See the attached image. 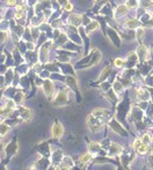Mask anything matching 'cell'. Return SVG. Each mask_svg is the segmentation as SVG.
<instances>
[{
    "mask_svg": "<svg viewBox=\"0 0 153 170\" xmlns=\"http://www.w3.org/2000/svg\"><path fill=\"white\" fill-rule=\"evenodd\" d=\"M64 130H63V126L60 125V124L56 123L55 125L52 126V137L58 139V138L62 137V134H63Z\"/></svg>",
    "mask_w": 153,
    "mask_h": 170,
    "instance_id": "cell-1",
    "label": "cell"
},
{
    "mask_svg": "<svg viewBox=\"0 0 153 170\" xmlns=\"http://www.w3.org/2000/svg\"><path fill=\"white\" fill-rule=\"evenodd\" d=\"M65 103H67V93L66 91H60L58 97L56 98L55 104L56 105H60V104H65Z\"/></svg>",
    "mask_w": 153,
    "mask_h": 170,
    "instance_id": "cell-2",
    "label": "cell"
},
{
    "mask_svg": "<svg viewBox=\"0 0 153 170\" xmlns=\"http://www.w3.org/2000/svg\"><path fill=\"white\" fill-rule=\"evenodd\" d=\"M92 115L95 116L96 118H99V119H103V118L108 115V112H107L104 109H95V110H93Z\"/></svg>",
    "mask_w": 153,
    "mask_h": 170,
    "instance_id": "cell-3",
    "label": "cell"
},
{
    "mask_svg": "<svg viewBox=\"0 0 153 170\" xmlns=\"http://www.w3.org/2000/svg\"><path fill=\"white\" fill-rule=\"evenodd\" d=\"M43 88H44V90H45V94H47V96L50 97L51 94H52V91H53V86H52V84H51L50 81L47 80L45 82H44V85H43Z\"/></svg>",
    "mask_w": 153,
    "mask_h": 170,
    "instance_id": "cell-4",
    "label": "cell"
},
{
    "mask_svg": "<svg viewBox=\"0 0 153 170\" xmlns=\"http://www.w3.org/2000/svg\"><path fill=\"white\" fill-rule=\"evenodd\" d=\"M16 150H17V146H16V143H15V140H14L13 142L10 143V145H8V146H7L6 152H7V154H8V155H13V154L16 153Z\"/></svg>",
    "mask_w": 153,
    "mask_h": 170,
    "instance_id": "cell-5",
    "label": "cell"
},
{
    "mask_svg": "<svg viewBox=\"0 0 153 170\" xmlns=\"http://www.w3.org/2000/svg\"><path fill=\"white\" fill-rule=\"evenodd\" d=\"M70 22L72 24H74V26H79L81 23V17H80V15H71Z\"/></svg>",
    "mask_w": 153,
    "mask_h": 170,
    "instance_id": "cell-6",
    "label": "cell"
},
{
    "mask_svg": "<svg viewBox=\"0 0 153 170\" xmlns=\"http://www.w3.org/2000/svg\"><path fill=\"white\" fill-rule=\"evenodd\" d=\"M20 112H21V115H22L24 120H30V118H31V112H30L29 110H27V109H24V108H21Z\"/></svg>",
    "mask_w": 153,
    "mask_h": 170,
    "instance_id": "cell-7",
    "label": "cell"
},
{
    "mask_svg": "<svg viewBox=\"0 0 153 170\" xmlns=\"http://www.w3.org/2000/svg\"><path fill=\"white\" fill-rule=\"evenodd\" d=\"M149 97H150V95H149L144 89H140L139 91H138V98H139V100L140 98H142V100H143V98L144 100H147Z\"/></svg>",
    "mask_w": 153,
    "mask_h": 170,
    "instance_id": "cell-8",
    "label": "cell"
},
{
    "mask_svg": "<svg viewBox=\"0 0 153 170\" xmlns=\"http://www.w3.org/2000/svg\"><path fill=\"white\" fill-rule=\"evenodd\" d=\"M138 24H139V22H138L137 20H129V21L125 22V26L129 27V28H135L136 26H138Z\"/></svg>",
    "mask_w": 153,
    "mask_h": 170,
    "instance_id": "cell-9",
    "label": "cell"
},
{
    "mask_svg": "<svg viewBox=\"0 0 153 170\" xmlns=\"http://www.w3.org/2000/svg\"><path fill=\"white\" fill-rule=\"evenodd\" d=\"M90 159H92V155H90V154H83L82 156L80 157V162H81V163H87V162H88V161L90 160Z\"/></svg>",
    "mask_w": 153,
    "mask_h": 170,
    "instance_id": "cell-10",
    "label": "cell"
},
{
    "mask_svg": "<svg viewBox=\"0 0 153 170\" xmlns=\"http://www.w3.org/2000/svg\"><path fill=\"white\" fill-rule=\"evenodd\" d=\"M137 150H138V153H140V154H145L147 152V145L146 143H144V142H142V145L137 148Z\"/></svg>",
    "mask_w": 153,
    "mask_h": 170,
    "instance_id": "cell-11",
    "label": "cell"
},
{
    "mask_svg": "<svg viewBox=\"0 0 153 170\" xmlns=\"http://www.w3.org/2000/svg\"><path fill=\"white\" fill-rule=\"evenodd\" d=\"M13 112V110L10 108H6V109H0V116H9Z\"/></svg>",
    "mask_w": 153,
    "mask_h": 170,
    "instance_id": "cell-12",
    "label": "cell"
},
{
    "mask_svg": "<svg viewBox=\"0 0 153 170\" xmlns=\"http://www.w3.org/2000/svg\"><path fill=\"white\" fill-rule=\"evenodd\" d=\"M8 126H6V125H0V135H5V134L8 132Z\"/></svg>",
    "mask_w": 153,
    "mask_h": 170,
    "instance_id": "cell-13",
    "label": "cell"
},
{
    "mask_svg": "<svg viewBox=\"0 0 153 170\" xmlns=\"http://www.w3.org/2000/svg\"><path fill=\"white\" fill-rule=\"evenodd\" d=\"M110 70H111L110 67H107L106 70L103 71V72H102V74H101V77H100V80H103V79H104V78H106V77H108V74H109Z\"/></svg>",
    "mask_w": 153,
    "mask_h": 170,
    "instance_id": "cell-14",
    "label": "cell"
},
{
    "mask_svg": "<svg viewBox=\"0 0 153 170\" xmlns=\"http://www.w3.org/2000/svg\"><path fill=\"white\" fill-rule=\"evenodd\" d=\"M137 35H138V40L139 41H143L144 38V29H142V28H139V29L137 30Z\"/></svg>",
    "mask_w": 153,
    "mask_h": 170,
    "instance_id": "cell-15",
    "label": "cell"
},
{
    "mask_svg": "<svg viewBox=\"0 0 153 170\" xmlns=\"http://www.w3.org/2000/svg\"><path fill=\"white\" fill-rule=\"evenodd\" d=\"M142 141H143L144 143L149 145V143L151 142V138H150V135H149V134H145V135L143 137V139H142Z\"/></svg>",
    "mask_w": 153,
    "mask_h": 170,
    "instance_id": "cell-16",
    "label": "cell"
},
{
    "mask_svg": "<svg viewBox=\"0 0 153 170\" xmlns=\"http://www.w3.org/2000/svg\"><path fill=\"white\" fill-rule=\"evenodd\" d=\"M127 10H128V7L125 6V5H123V6H120V7H118V13H120V14L127 13Z\"/></svg>",
    "mask_w": 153,
    "mask_h": 170,
    "instance_id": "cell-17",
    "label": "cell"
},
{
    "mask_svg": "<svg viewBox=\"0 0 153 170\" xmlns=\"http://www.w3.org/2000/svg\"><path fill=\"white\" fill-rule=\"evenodd\" d=\"M89 148H90V150H95V152H97V150L100 149V146H99L97 143H90Z\"/></svg>",
    "mask_w": 153,
    "mask_h": 170,
    "instance_id": "cell-18",
    "label": "cell"
},
{
    "mask_svg": "<svg viewBox=\"0 0 153 170\" xmlns=\"http://www.w3.org/2000/svg\"><path fill=\"white\" fill-rule=\"evenodd\" d=\"M97 28V23L96 22H93V23H90L89 28H87V33H89L90 30H94V29H96Z\"/></svg>",
    "mask_w": 153,
    "mask_h": 170,
    "instance_id": "cell-19",
    "label": "cell"
},
{
    "mask_svg": "<svg viewBox=\"0 0 153 170\" xmlns=\"http://www.w3.org/2000/svg\"><path fill=\"white\" fill-rule=\"evenodd\" d=\"M142 142H143V141L140 140V139H136V140H135V142H133V148H138V147L140 146V145H142Z\"/></svg>",
    "mask_w": 153,
    "mask_h": 170,
    "instance_id": "cell-20",
    "label": "cell"
},
{
    "mask_svg": "<svg viewBox=\"0 0 153 170\" xmlns=\"http://www.w3.org/2000/svg\"><path fill=\"white\" fill-rule=\"evenodd\" d=\"M117 150H120V147H118V145H116V143H115V145H113V146H111V150H110V152H111V153H116Z\"/></svg>",
    "mask_w": 153,
    "mask_h": 170,
    "instance_id": "cell-21",
    "label": "cell"
},
{
    "mask_svg": "<svg viewBox=\"0 0 153 170\" xmlns=\"http://www.w3.org/2000/svg\"><path fill=\"white\" fill-rule=\"evenodd\" d=\"M115 65H116L117 67H121L122 65H123V60L120 59V58H117V59L115 60Z\"/></svg>",
    "mask_w": 153,
    "mask_h": 170,
    "instance_id": "cell-22",
    "label": "cell"
},
{
    "mask_svg": "<svg viewBox=\"0 0 153 170\" xmlns=\"http://www.w3.org/2000/svg\"><path fill=\"white\" fill-rule=\"evenodd\" d=\"M22 97H23V95H22V94H17L16 96H15V101H16V102H22Z\"/></svg>",
    "mask_w": 153,
    "mask_h": 170,
    "instance_id": "cell-23",
    "label": "cell"
},
{
    "mask_svg": "<svg viewBox=\"0 0 153 170\" xmlns=\"http://www.w3.org/2000/svg\"><path fill=\"white\" fill-rule=\"evenodd\" d=\"M65 9H66V10H71V9H72V5H71V3H66V5H65Z\"/></svg>",
    "mask_w": 153,
    "mask_h": 170,
    "instance_id": "cell-24",
    "label": "cell"
},
{
    "mask_svg": "<svg viewBox=\"0 0 153 170\" xmlns=\"http://www.w3.org/2000/svg\"><path fill=\"white\" fill-rule=\"evenodd\" d=\"M7 3H8L9 6H13V5H15V1H14V0H7Z\"/></svg>",
    "mask_w": 153,
    "mask_h": 170,
    "instance_id": "cell-25",
    "label": "cell"
},
{
    "mask_svg": "<svg viewBox=\"0 0 153 170\" xmlns=\"http://www.w3.org/2000/svg\"><path fill=\"white\" fill-rule=\"evenodd\" d=\"M16 9H17V12H21V10L23 9V6H22V5H19V6L16 7Z\"/></svg>",
    "mask_w": 153,
    "mask_h": 170,
    "instance_id": "cell-26",
    "label": "cell"
},
{
    "mask_svg": "<svg viewBox=\"0 0 153 170\" xmlns=\"http://www.w3.org/2000/svg\"><path fill=\"white\" fill-rule=\"evenodd\" d=\"M60 3H65V2H67V0H58Z\"/></svg>",
    "mask_w": 153,
    "mask_h": 170,
    "instance_id": "cell-27",
    "label": "cell"
},
{
    "mask_svg": "<svg viewBox=\"0 0 153 170\" xmlns=\"http://www.w3.org/2000/svg\"><path fill=\"white\" fill-rule=\"evenodd\" d=\"M16 17L17 19H21V17H22V14H16Z\"/></svg>",
    "mask_w": 153,
    "mask_h": 170,
    "instance_id": "cell-28",
    "label": "cell"
},
{
    "mask_svg": "<svg viewBox=\"0 0 153 170\" xmlns=\"http://www.w3.org/2000/svg\"><path fill=\"white\" fill-rule=\"evenodd\" d=\"M150 1H151V2H153V0H150Z\"/></svg>",
    "mask_w": 153,
    "mask_h": 170,
    "instance_id": "cell-29",
    "label": "cell"
}]
</instances>
